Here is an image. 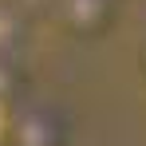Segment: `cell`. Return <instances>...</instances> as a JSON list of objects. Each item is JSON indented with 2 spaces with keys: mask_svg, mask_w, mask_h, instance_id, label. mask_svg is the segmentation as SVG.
Here are the masks:
<instances>
[{
  "mask_svg": "<svg viewBox=\"0 0 146 146\" xmlns=\"http://www.w3.org/2000/svg\"><path fill=\"white\" fill-rule=\"evenodd\" d=\"M107 16V0H71V20L75 24H99Z\"/></svg>",
  "mask_w": 146,
  "mask_h": 146,
  "instance_id": "1",
  "label": "cell"
},
{
  "mask_svg": "<svg viewBox=\"0 0 146 146\" xmlns=\"http://www.w3.org/2000/svg\"><path fill=\"white\" fill-rule=\"evenodd\" d=\"M4 122H8V111H4V99H0V134H4Z\"/></svg>",
  "mask_w": 146,
  "mask_h": 146,
  "instance_id": "2",
  "label": "cell"
}]
</instances>
